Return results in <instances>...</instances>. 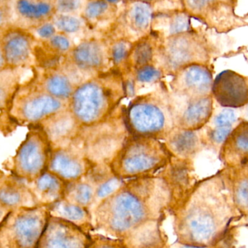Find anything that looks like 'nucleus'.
<instances>
[{
  "instance_id": "f257e3e1",
  "label": "nucleus",
  "mask_w": 248,
  "mask_h": 248,
  "mask_svg": "<svg viewBox=\"0 0 248 248\" xmlns=\"http://www.w3.org/2000/svg\"><path fill=\"white\" fill-rule=\"evenodd\" d=\"M248 218L240 212L225 171L204 181L189 195L177 217L180 244L211 247L237 239Z\"/></svg>"
},
{
  "instance_id": "f03ea898",
  "label": "nucleus",
  "mask_w": 248,
  "mask_h": 248,
  "mask_svg": "<svg viewBox=\"0 0 248 248\" xmlns=\"http://www.w3.org/2000/svg\"><path fill=\"white\" fill-rule=\"evenodd\" d=\"M49 217L44 206L9 211L0 221V248H36Z\"/></svg>"
},
{
  "instance_id": "7ed1b4c3",
  "label": "nucleus",
  "mask_w": 248,
  "mask_h": 248,
  "mask_svg": "<svg viewBox=\"0 0 248 248\" xmlns=\"http://www.w3.org/2000/svg\"><path fill=\"white\" fill-rule=\"evenodd\" d=\"M150 211L137 195L128 192H120L102 207L99 221L115 234H124L148 221Z\"/></svg>"
},
{
  "instance_id": "20e7f679",
  "label": "nucleus",
  "mask_w": 248,
  "mask_h": 248,
  "mask_svg": "<svg viewBox=\"0 0 248 248\" xmlns=\"http://www.w3.org/2000/svg\"><path fill=\"white\" fill-rule=\"evenodd\" d=\"M153 8L144 0H121L116 21L106 39L134 42L151 32Z\"/></svg>"
},
{
  "instance_id": "39448f33",
  "label": "nucleus",
  "mask_w": 248,
  "mask_h": 248,
  "mask_svg": "<svg viewBox=\"0 0 248 248\" xmlns=\"http://www.w3.org/2000/svg\"><path fill=\"white\" fill-rule=\"evenodd\" d=\"M157 54L169 67L176 69L192 64H202L208 59L205 42L193 30L162 39Z\"/></svg>"
},
{
  "instance_id": "423d86ee",
  "label": "nucleus",
  "mask_w": 248,
  "mask_h": 248,
  "mask_svg": "<svg viewBox=\"0 0 248 248\" xmlns=\"http://www.w3.org/2000/svg\"><path fill=\"white\" fill-rule=\"evenodd\" d=\"M78 226L49 214L36 248H90L88 237Z\"/></svg>"
},
{
  "instance_id": "0eeeda50",
  "label": "nucleus",
  "mask_w": 248,
  "mask_h": 248,
  "mask_svg": "<svg viewBox=\"0 0 248 248\" xmlns=\"http://www.w3.org/2000/svg\"><path fill=\"white\" fill-rule=\"evenodd\" d=\"M211 92L222 107L239 108L248 104V79L234 71L220 73L213 82Z\"/></svg>"
},
{
  "instance_id": "6e6552de",
  "label": "nucleus",
  "mask_w": 248,
  "mask_h": 248,
  "mask_svg": "<svg viewBox=\"0 0 248 248\" xmlns=\"http://www.w3.org/2000/svg\"><path fill=\"white\" fill-rule=\"evenodd\" d=\"M121 0H87L81 16L89 33L107 38L116 21Z\"/></svg>"
},
{
  "instance_id": "1a4fd4ad",
  "label": "nucleus",
  "mask_w": 248,
  "mask_h": 248,
  "mask_svg": "<svg viewBox=\"0 0 248 248\" xmlns=\"http://www.w3.org/2000/svg\"><path fill=\"white\" fill-rule=\"evenodd\" d=\"M106 105L107 100L103 89L93 83L78 89L73 100L74 113L86 124L98 120L106 110Z\"/></svg>"
},
{
  "instance_id": "9d476101",
  "label": "nucleus",
  "mask_w": 248,
  "mask_h": 248,
  "mask_svg": "<svg viewBox=\"0 0 248 248\" xmlns=\"http://www.w3.org/2000/svg\"><path fill=\"white\" fill-rule=\"evenodd\" d=\"M46 162V148L39 136L32 134L23 143L16 157V171L25 178L36 177Z\"/></svg>"
},
{
  "instance_id": "9b49d317",
  "label": "nucleus",
  "mask_w": 248,
  "mask_h": 248,
  "mask_svg": "<svg viewBox=\"0 0 248 248\" xmlns=\"http://www.w3.org/2000/svg\"><path fill=\"white\" fill-rule=\"evenodd\" d=\"M227 169H248V122H242L230 133L220 151Z\"/></svg>"
},
{
  "instance_id": "f8f14e48",
  "label": "nucleus",
  "mask_w": 248,
  "mask_h": 248,
  "mask_svg": "<svg viewBox=\"0 0 248 248\" xmlns=\"http://www.w3.org/2000/svg\"><path fill=\"white\" fill-rule=\"evenodd\" d=\"M190 16L185 10L153 12L151 32L160 39L192 30Z\"/></svg>"
},
{
  "instance_id": "ddd939ff",
  "label": "nucleus",
  "mask_w": 248,
  "mask_h": 248,
  "mask_svg": "<svg viewBox=\"0 0 248 248\" xmlns=\"http://www.w3.org/2000/svg\"><path fill=\"white\" fill-rule=\"evenodd\" d=\"M108 39L91 36L80 42L72 50V58L80 68H99L103 65L107 55Z\"/></svg>"
},
{
  "instance_id": "4468645a",
  "label": "nucleus",
  "mask_w": 248,
  "mask_h": 248,
  "mask_svg": "<svg viewBox=\"0 0 248 248\" xmlns=\"http://www.w3.org/2000/svg\"><path fill=\"white\" fill-rule=\"evenodd\" d=\"M1 50L4 62L21 66L30 59L31 45L28 35L18 30L7 32L1 41Z\"/></svg>"
},
{
  "instance_id": "2eb2a0df",
  "label": "nucleus",
  "mask_w": 248,
  "mask_h": 248,
  "mask_svg": "<svg viewBox=\"0 0 248 248\" xmlns=\"http://www.w3.org/2000/svg\"><path fill=\"white\" fill-rule=\"evenodd\" d=\"M61 108V103L53 96L30 94L19 105L18 113L23 120L36 122L56 113Z\"/></svg>"
},
{
  "instance_id": "dca6fc26",
  "label": "nucleus",
  "mask_w": 248,
  "mask_h": 248,
  "mask_svg": "<svg viewBox=\"0 0 248 248\" xmlns=\"http://www.w3.org/2000/svg\"><path fill=\"white\" fill-rule=\"evenodd\" d=\"M14 10L23 22L39 26L55 15V0H16Z\"/></svg>"
},
{
  "instance_id": "f3484780",
  "label": "nucleus",
  "mask_w": 248,
  "mask_h": 248,
  "mask_svg": "<svg viewBox=\"0 0 248 248\" xmlns=\"http://www.w3.org/2000/svg\"><path fill=\"white\" fill-rule=\"evenodd\" d=\"M129 119L134 129L141 133L160 131L165 123L163 112L152 104L141 103L131 107Z\"/></svg>"
},
{
  "instance_id": "a211bd4d",
  "label": "nucleus",
  "mask_w": 248,
  "mask_h": 248,
  "mask_svg": "<svg viewBox=\"0 0 248 248\" xmlns=\"http://www.w3.org/2000/svg\"><path fill=\"white\" fill-rule=\"evenodd\" d=\"M183 69L182 83L186 91L196 97L209 95L214 82L211 71L200 63L188 65Z\"/></svg>"
},
{
  "instance_id": "6ab92c4d",
  "label": "nucleus",
  "mask_w": 248,
  "mask_h": 248,
  "mask_svg": "<svg viewBox=\"0 0 248 248\" xmlns=\"http://www.w3.org/2000/svg\"><path fill=\"white\" fill-rule=\"evenodd\" d=\"M211 95L196 97L190 102L182 116V124L187 130L198 129L211 119L214 110Z\"/></svg>"
},
{
  "instance_id": "aec40b11",
  "label": "nucleus",
  "mask_w": 248,
  "mask_h": 248,
  "mask_svg": "<svg viewBox=\"0 0 248 248\" xmlns=\"http://www.w3.org/2000/svg\"><path fill=\"white\" fill-rule=\"evenodd\" d=\"M157 161L155 154L149 147L139 144L131 147L124 156L123 169L126 173L134 174L150 170Z\"/></svg>"
},
{
  "instance_id": "412c9836",
  "label": "nucleus",
  "mask_w": 248,
  "mask_h": 248,
  "mask_svg": "<svg viewBox=\"0 0 248 248\" xmlns=\"http://www.w3.org/2000/svg\"><path fill=\"white\" fill-rule=\"evenodd\" d=\"M237 209L248 218V169H226Z\"/></svg>"
},
{
  "instance_id": "4be33fe9",
  "label": "nucleus",
  "mask_w": 248,
  "mask_h": 248,
  "mask_svg": "<svg viewBox=\"0 0 248 248\" xmlns=\"http://www.w3.org/2000/svg\"><path fill=\"white\" fill-rule=\"evenodd\" d=\"M30 191L35 201L42 204H52L59 199L62 186L56 176L45 173L36 179L33 189Z\"/></svg>"
},
{
  "instance_id": "5701e85b",
  "label": "nucleus",
  "mask_w": 248,
  "mask_h": 248,
  "mask_svg": "<svg viewBox=\"0 0 248 248\" xmlns=\"http://www.w3.org/2000/svg\"><path fill=\"white\" fill-rule=\"evenodd\" d=\"M159 232L157 221H146L131 230L129 246L131 248H158L162 242Z\"/></svg>"
},
{
  "instance_id": "b1692460",
  "label": "nucleus",
  "mask_w": 248,
  "mask_h": 248,
  "mask_svg": "<svg viewBox=\"0 0 248 248\" xmlns=\"http://www.w3.org/2000/svg\"><path fill=\"white\" fill-rule=\"evenodd\" d=\"M160 40L155 33L150 32L147 36L133 42L128 58L140 66L148 65L155 54L157 53Z\"/></svg>"
},
{
  "instance_id": "393cba45",
  "label": "nucleus",
  "mask_w": 248,
  "mask_h": 248,
  "mask_svg": "<svg viewBox=\"0 0 248 248\" xmlns=\"http://www.w3.org/2000/svg\"><path fill=\"white\" fill-rule=\"evenodd\" d=\"M51 169L58 176L67 179H76L82 173V166L78 160L62 151L54 155Z\"/></svg>"
},
{
  "instance_id": "a878e982",
  "label": "nucleus",
  "mask_w": 248,
  "mask_h": 248,
  "mask_svg": "<svg viewBox=\"0 0 248 248\" xmlns=\"http://www.w3.org/2000/svg\"><path fill=\"white\" fill-rule=\"evenodd\" d=\"M51 21L59 33L67 36H77L89 33L85 22L81 16L55 13Z\"/></svg>"
},
{
  "instance_id": "bb28decb",
  "label": "nucleus",
  "mask_w": 248,
  "mask_h": 248,
  "mask_svg": "<svg viewBox=\"0 0 248 248\" xmlns=\"http://www.w3.org/2000/svg\"><path fill=\"white\" fill-rule=\"evenodd\" d=\"M48 210L52 217L67 220L77 225L84 223L88 214L82 207L66 201H57Z\"/></svg>"
},
{
  "instance_id": "cd10ccee",
  "label": "nucleus",
  "mask_w": 248,
  "mask_h": 248,
  "mask_svg": "<svg viewBox=\"0 0 248 248\" xmlns=\"http://www.w3.org/2000/svg\"><path fill=\"white\" fill-rule=\"evenodd\" d=\"M173 150L182 156H189L196 151L198 138L193 131L185 130L173 136L170 140Z\"/></svg>"
},
{
  "instance_id": "c85d7f7f",
  "label": "nucleus",
  "mask_w": 248,
  "mask_h": 248,
  "mask_svg": "<svg viewBox=\"0 0 248 248\" xmlns=\"http://www.w3.org/2000/svg\"><path fill=\"white\" fill-rule=\"evenodd\" d=\"M183 10L190 17L208 19L213 11H217L218 3L223 0H182Z\"/></svg>"
},
{
  "instance_id": "c756f323",
  "label": "nucleus",
  "mask_w": 248,
  "mask_h": 248,
  "mask_svg": "<svg viewBox=\"0 0 248 248\" xmlns=\"http://www.w3.org/2000/svg\"><path fill=\"white\" fill-rule=\"evenodd\" d=\"M46 89L48 93L55 97L65 98L69 97L72 92L68 78L60 74L51 76L46 81Z\"/></svg>"
},
{
  "instance_id": "7c9ffc66",
  "label": "nucleus",
  "mask_w": 248,
  "mask_h": 248,
  "mask_svg": "<svg viewBox=\"0 0 248 248\" xmlns=\"http://www.w3.org/2000/svg\"><path fill=\"white\" fill-rule=\"evenodd\" d=\"M74 128V122L68 116H61L46 125L48 135L52 140H59L68 135Z\"/></svg>"
},
{
  "instance_id": "2f4dec72",
  "label": "nucleus",
  "mask_w": 248,
  "mask_h": 248,
  "mask_svg": "<svg viewBox=\"0 0 248 248\" xmlns=\"http://www.w3.org/2000/svg\"><path fill=\"white\" fill-rule=\"evenodd\" d=\"M110 42V52L113 62L119 64L125 61L129 55L133 42L125 39H113Z\"/></svg>"
},
{
  "instance_id": "473e14b6",
  "label": "nucleus",
  "mask_w": 248,
  "mask_h": 248,
  "mask_svg": "<svg viewBox=\"0 0 248 248\" xmlns=\"http://www.w3.org/2000/svg\"><path fill=\"white\" fill-rule=\"evenodd\" d=\"M87 0H55V13L81 16Z\"/></svg>"
},
{
  "instance_id": "72a5a7b5",
  "label": "nucleus",
  "mask_w": 248,
  "mask_h": 248,
  "mask_svg": "<svg viewBox=\"0 0 248 248\" xmlns=\"http://www.w3.org/2000/svg\"><path fill=\"white\" fill-rule=\"evenodd\" d=\"M11 71H0V108L4 107L14 89L16 77Z\"/></svg>"
},
{
  "instance_id": "f704fd0d",
  "label": "nucleus",
  "mask_w": 248,
  "mask_h": 248,
  "mask_svg": "<svg viewBox=\"0 0 248 248\" xmlns=\"http://www.w3.org/2000/svg\"><path fill=\"white\" fill-rule=\"evenodd\" d=\"M72 197L77 205L86 206L93 201V188L87 184H79L73 191Z\"/></svg>"
},
{
  "instance_id": "c9c22d12",
  "label": "nucleus",
  "mask_w": 248,
  "mask_h": 248,
  "mask_svg": "<svg viewBox=\"0 0 248 248\" xmlns=\"http://www.w3.org/2000/svg\"><path fill=\"white\" fill-rule=\"evenodd\" d=\"M47 44L55 52L64 53L69 51L72 47L71 38L63 33H56L47 40Z\"/></svg>"
},
{
  "instance_id": "e433bc0d",
  "label": "nucleus",
  "mask_w": 248,
  "mask_h": 248,
  "mask_svg": "<svg viewBox=\"0 0 248 248\" xmlns=\"http://www.w3.org/2000/svg\"><path fill=\"white\" fill-rule=\"evenodd\" d=\"M137 75V79L141 82H152L158 79L160 73L155 67L146 65L140 68Z\"/></svg>"
},
{
  "instance_id": "4c0bfd02",
  "label": "nucleus",
  "mask_w": 248,
  "mask_h": 248,
  "mask_svg": "<svg viewBox=\"0 0 248 248\" xmlns=\"http://www.w3.org/2000/svg\"><path fill=\"white\" fill-rule=\"evenodd\" d=\"M121 184L122 182L116 178L110 179L108 182H105L97 189V198L99 199H105V198L110 196L120 187Z\"/></svg>"
},
{
  "instance_id": "58836bf2",
  "label": "nucleus",
  "mask_w": 248,
  "mask_h": 248,
  "mask_svg": "<svg viewBox=\"0 0 248 248\" xmlns=\"http://www.w3.org/2000/svg\"><path fill=\"white\" fill-rule=\"evenodd\" d=\"M236 120L237 117L234 110L227 108L216 116L214 124L217 127H232Z\"/></svg>"
},
{
  "instance_id": "ea45409f",
  "label": "nucleus",
  "mask_w": 248,
  "mask_h": 248,
  "mask_svg": "<svg viewBox=\"0 0 248 248\" xmlns=\"http://www.w3.org/2000/svg\"><path fill=\"white\" fill-rule=\"evenodd\" d=\"M36 33L40 39L43 40H49L56 34L57 29L52 22L49 20L37 26L36 29Z\"/></svg>"
},
{
  "instance_id": "a19ab883",
  "label": "nucleus",
  "mask_w": 248,
  "mask_h": 248,
  "mask_svg": "<svg viewBox=\"0 0 248 248\" xmlns=\"http://www.w3.org/2000/svg\"><path fill=\"white\" fill-rule=\"evenodd\" d=\"M232 131V127H217L216 129L211 131V140L217 144L224 143Z\"/></svg>"
},
{
  "instance_id": "79ce46f5",
  "label": "nucleus",
  "mask_w": 248,
  "mask_h": 248,
  "mask_svg": "<svg viewBox=\"0 0 248 248\" xmlns=\"http://www.w3.org/2000/svg\"><path fill=\"white\" fill-rule=\"evenodd\" d=\"M93 248H123L122 247H119V246H116L115 244H112L110 243H100L98 246H94Z\"/></svg>"
},
{
  "instance_id": "37998d69",
  "label": "nucleus",
  "mask_w": 248,
  "mask_h": 248,
  "mask_svg": "<svg viewBox=\"0 0 248 248\" xmlns=\"http://www.w3.org/2000/svg\"><path fill=\"white\" fill-rule=\"evenodd\" d=\"M4 57H3L2 52H1V49H0V68L3 66L4 63Z\"/></svg>"
},
{
  "instance_id": "c03bdc74",
  "label": "nucleus",
  "mask_w": 248,
  "mask_h": 248,
  "mask_svg": "<svg viewBox=\"0 0 248 248\" xmlns=\"http://www.w3.org/2000/svg\"><path fill=\"white\" fill-rule=\"evenodd\" d=\"M4 12H3V10H1V8H0V26H1V24H2L3 21H4Z\"/></svg>"
},
{
  "instance_id": "a18cd8bd",
  "label": "nucleus",
  "mask_w": 248,
  "mask_h": 248,
  "mask_svg": "<svg viewBox=\"0 0 248 248\" xmlns=\"http://www.w3.org/2000/svg\"><path fill=\"white\" fill-rule=\"evenodd\" d=\"M144 1H147V2L153 3L154 1H155L156 0H144Z\"/></svg>"
}]
</instances>
